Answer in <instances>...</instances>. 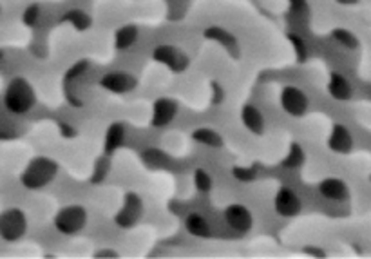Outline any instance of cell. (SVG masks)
<instances>
[{
	"mask_svg": "<svg viewBox=\"0 0 371 259\" xmlns=\"http://www.w3.org/2000/svg\"><path fill=\"white\" fill-rule=\"evenodd\" d=\"M37 104L33 86L26 78H13L4 93V106L11 115H26Z\"/></svg>",
	"mask_w": 371,
	"mask_h": 259,
	"instance_id": "cell-1",
	"label": "cell"
},
{
	"mask_svg": "<svg viewBox=\"0 0 371 259\" xmlns=\"http://www.w3.org/2000/svg\"><path fill=\"white\" fill-rule=\"evenodd\" d=\"M87 225V211L82 205H67L57 212L55 227L64 236H75Z\"/></svg>",
	"mask_w": 371,
	"mask_h": 259,
	"instance_id": "cell-3",
	"label": "cell"
},
{
	"mask_svg": "<svg viewBox=\"0 0 371 259\" xmlns=\"http://www.w3.org/2000/svg\"><path fill=\"white\" fill-rule=\"evenodd\" d=\"M370 180H371V176H370Z\"/></svg>",
	"mask_w": 371,
	"mask_h": 259,
	"instance_id": "cell-29",
	"label": "cell"
},
{
	"mask_svg": "<svg viewBox=\"0 0 371 259\" xmlns=\"http://www.w3.org/2000/svg\"><path fill=\"white\" fill-rule=\"evenodd\" d=\"M319 194L328 202H346L350 198V187L348 183L339 178H326L319 183Z\"/></svg>",
	"mask_w": 371,
	"mask_h": 259,
	"instance_id": "cell-12",
	"label": "cell"
},
{
	"mask_svg": "<svg viewBox=\"0 0 371 259\" xmlns=\"http://www.w3.org/2000/svg\"><path fill=\"white\" fill-rule=\"evenodd\" d=\"M136 39H138V29L134 28V26H125V28L116 31L115 44L118 49H127L136 42Z\"/></svg>",
	"mask_w": 371,
	"mask_h": 259,
	"instance_id": "cell-19",
	"label": "cell"
},
{
	"mask_svg": "<svg viewBox=\"0 0 371 259\" xmlns=\"http://www.w3.org/2000/svg\"><path fill=\"white\" fill-rule=\"evenodd\" d=\"M178 111H180V106H178V102L174 98L162 96L153 104L151 124H153V127H167V125L174 122V118L178 116Z\"/></svg>",
	"mask_w": 371,
	"mask_h": 259,
	"instance_id": "cell-10",
	"label": "cell"
},
{
	"mask_svg": "<svg viewBox=\"0 0 371 259\" xmlns=\"http://www.w3.org/2000/svg\"><path fill=\"white\" fill-rule=\"evenodd\" d=\"M192 140L196 144L205 145V147H210V149H221L225 145L223 138L219 135L216 129H210V127H200L192 133Z\"/></svg>",
	"mask_w": 371,
	"mask_h": 259,
	"instance_id": "cell-17",
	"label": "cell"
},
{
	"mask_svg": "<svg viewBox=\"0 0 371 259\" xmlns=\"http://www.w3.org/2000/svg\"><path fill=\"white\" fill-rule=\"evenodd\" d=\"M58 174V164L48 156H37L26 165L24 173L20 176V182L29 191H39L55 180Z\"/></svg>",
	"mask_w": 371,
	"mask_h": 259,
	"instance_id": "cell-2",
	"label": "cell"
},
{
	"mask_svg": "<svg viewBox=\"0 0 371 259\" xmlns=\"http://www.w3.org/2000/svg\"><path fill=\"white\" fill-rule=\"evenodd\" d=\"M225 221H227V225H229L234 232L245 234V232L252 229L254 216L252 212L248 211L245 205H241V203H232V205L225 209Z\"/></svg>",
	"mask_w": 371,
	"mask_h": 259,
	"instance_id": "cell-8",
	"label": "cell"
},
{
	"mask_svg": "<svg viewBox=\"0 0 371 259\" xmlns=\"http://www.w3.org/2000/svg\"><path fill=\"white\" fill-rule=\"evenodd\" d=\"M305 151L301 149L297 144H292V147L288 149V154L285 156V162L283 165L288 169H299L301 165L305 164Z\"/></svg>",
	"mask_w": 371,
	"mask_h": 259,
	"instance_id": "cell-20",
	"label": "cell"
},
{
	"mask_svg": "<svg viewBox=\"0 0 371 259\" xmlns=\"http://www.w3.org/2000/svg\"><path fill=\"white\" fill-rule=\"evenodd\" d=\"M185 229L189 234L194 236V238H201V240H207V238L212 236V229H210L209 221H207L205 216H201L200 212L187 214Z\"/></svg>",
	"mask_w": 371,
	"mask_h": 259,
	"instance_id": "cell-16",
	"label": "cell"
},
{
	"mask_svg": "<svg viewBox=\"0 0 371 259\" xmlns=\"http://www.w3.org/2000/svg\"><path fill=\"white\" fill-rule=\"evenodd\" d=\"M256 174H257V167H252V169L236 167L234 169V176L238 178L239 182H252L254 178H256Z\"/></svg>",
	"mask_w": 371,
	"mask_h": 259,
	"instance_id": "cell-25",
	"label": "cell"
},
{
	"mask_svg": "<svg viewBox=\"0 0 371 259\" xmlns=\"http://www.w3.org/2000/svg\"><path fill=\"white\" fill-rule=\"evenodd\" d=\"M28 231V218L20 209L0 212V238L4 241H19Z\"/></svg>",
	"mask_w": 371,
	"mask_h": 259,
	"instance_id": "cell-4",
	"label": "cell"
},
{
	"mask_svg": "<svg viewBox=\"0 0 371 259\" xmlns=\"http://www.w3.org/2000/svg\"><path fill=\"white\" fill-rule=\"evenodd\" d=\"M281 107L285 109L286 115L294 116V118H301L306 115V111L310 107L308 96L301 91L299 87L286 86L281 91Z\"/></svg>",
	"mask_w": 371,
	"mask_h": 259,
	"instance_id": "cell-6",
	"label": "cell"
},
{
	"mask_svg": "<svg viewBox=\"0 0 371 259\" xmlns=\"http://www.w3.org/2000/svg\"><path fill=\"white\" fill-rule=\"evenodd\" d=\"M333 39L337 40V42L343 44L344 48H348V49H357L359 48L357 37H355L353 33H350L348 29H335V31H333Z\"/></svg>",
	"mask_w": 371,
	"mask_h": 259,
	"instance_id": "cell-21",
	"label": "cell"
},
{
	"mask_svg": "<svg viewBox=\"0 0 371 259\" xmlns=\"http://www.w3.org/2000/svg\"><path fill=\"white\" fill-rule=\"evenodd\" d=\"M125 142V125L124 124H113L107 129L105 135V154L109 156L115 151H118Z\"/></svg>",
	"mask_w": 371,
	"mask_h": 259,
	"instance_id": "cell-18",
	"label": "cell"
},
{
	"mask_svg": "<svg viewBox=\"0 0 371 259\" xmlns=\"http://www.w3.org/2000/svg\"><path fill=\"white\" fill-rule=\"evenodd\" d=\"M136 78L127 71H109L105 73L100 80V86L105 91L115 93V95H125V93L134 91L136 87Z\"/></svg>",
	"mask_w": 371,
	"mask_h": 259,
	"instance_id": "cell-9",
	"label": "cell"
},
{
	"mask_svg": "<svg viewBox=\"0 0 371 259\" xmlns=\"http://www.w3.org/2000/svg\"><path fill=\"white\" fill-rule=\"evenodd\" d=\"M67 20L73 22V26L77 29H86L89 28L91 20L84 11H71V13H67Z\"/></svg>",
	"mask_w": 371,
	"mask_h": 259,
	"instance_id": "cell-24",
	"label": "cell"
},
{
	"mask_svg": "<svg viewBox=\"0 0 371 259\" xmlns=\"http://www.w3.org/2000/svg\"><path fill=\"white\" fill-rule=\"evenodd\" d=\"M274 209L279 216L295 218L303 211V202L297 196V192L292 191L290 187H281L274 198Z\"/></svg>",
	"mask_w": 371,
	"mask_h": 259,
	"instance_id": "cell-7",
	"label": "cell"
},
{
	"mask_svg": "<svg viewBox=\"0 0 371 259\" xmlns=\"http://www.w3.org/2000/svg\"><path fill=\"white\" fill-rule=\"evenodd\" d=\"M328 93L332 98L339 102H346L353 96V87L346 77H343L341 73H332L328 82Z\"/></svg>",
	"mask_w": 371,
	"mask_h": 259,
	"instance_id": "cell-15",
	"label": "cell"
},
{
	"mask_svg": "<svg viewBox=\"0 0 371 259\" xmlns=\"http://www.w3.org/2000/svg\"><path fill=\"white\" fill-rule=\"evenodd\" d=\"M109 171H111L109 158H98L96 160V165H95V173H93V182L95 183L104 182L105 176L109 174Z\"/></svg>",
	"mask_w": 371,
	"mask_h": 259,
	"instance_id": "cell-23",
	"label": "cell"
},
{
	"mask_svg": "<svg viewBox=\"0 0 371 259\" xmlns=\"http://www.w3.org/2000/svg\"><path fill=\"white\" fill-rule=\"evenodd\" d=\"M337 2L343 6H353V4H357L359 0H337Z\"/></svg>",
	"mask_w": 371,
	"mask_h": 259,
	"instance_id": "cell-28",
	"label": "cell"
},
{
	"mask_svg": "<svg viewBox=\"0 0 371 259\" xmlns=\"http://www.w3.org/2000/svg\"><path fill=\"white\" fill-rule=\"evenodd\" d=\"M241 122H243L245 127H247L252 135H265V127H267L265 116H263L261 111L257 109L256 106H252V104H247V106L241 109Z\"/></svg>",
	"mask_w": 371,
	"mask_h": 259,
	"instance_id": "cell-14",
	"label": "cell"
},
{
	"mask_svg": "<svg viewBox=\"0 0 371 259\" xmlns=\"http://www.w3.org/2000/svg\"><path fill=\"white\" fill-rule=\"evenodd\" d=\"M330 151L337 154H348L353 149V136L346 125L337 124L332 127V133L328 136Z\"/></svg>",
	"mask_w": 371,
	"mask_h": 259,
	"instance_id": "cell-13",
	"label": "cell"
},
{
	"mask_svg": "<svg viewBox=\"0 0 371 259\" xmlns=\"http://www.w3.org/2000/svg\"><path fill=\"white\" fill-rule=\"evenodd\" d=\"M194 185L200 192H210V189H212V185H214V180H212V176H210L207 171L198 169V171L194 173Z\"/></svg>",
	"mask_w": 371,
	"mask_h": 259,
	"instance_id": "cell-22",
	"label": "cell"
},
{
	"mask_svg": "<svg viewBox=\"0 0 371 259\" xmlns=\"http://www.w3.org/2000/svg\"><path fill=\"white\" fill-rule=\"evenodd\" d=\"M96 258H105V256H111V258H116V252H96Z\"/></svg>",
	"mask_w": 371,
	"mask_h": 259,
	"instance_id": "cell-27",
	"label": "cell"
},
{
	"mask_svg": "<svg viewBox=\"0 0 371 259\" xmlns=\"http://www.w3.org/2000/svg\"><path fill=\"white\" fill-rule=\"evenodd\" d=\"M143 216V200L136 192H129L124 196L122 209L116 214L115 221L120 229H133Z\"/></svg>",
	"mask_w": 371,
	"mask_h": 259,
	"instance_id": "cell-5",
	"label": "cell"
},
{
	"mask_svg": "<svg viewBox=\"0 0 371 259\" xmlns=\"http://www.w3.org/2000/svg\"><path fill=\"white\" fill-rule=\"evenodd\" d=\"M154 60L160 64H165L167 68L172 69L174 73H181L189 68V58L181 53L180 49L172 48V46H160V48H156Z\"/></svg>",
	"mask_w": 371,
	"mask_h": 259,
	"instance_id": "cell-11",
	"label": "cell"
},
{
	"mask_svg": "<svg viewBox=\"0 0 371 259\" xmlns=\"http://www.w3.org/2000/svg\"><path fill=\"white\" fill-rule=\"evenodd\" d=\"M37 11H39V8H35V6L29 11H26V22L28 24H33V20L37 19Z\"/></svg>",
	"mask_w": 371,
	"mask_h": 259,
	"instance_id": "cell-26",
	"label": "cell"
}]
</instances>
